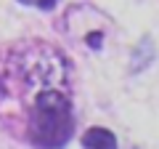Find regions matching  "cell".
<instances>
[{"mask_svg": "<svg viewBox=\"0 0 159 149\" xmlns=\"http://www.w3.org/2000/svg\"><path fill=\"white\" fill-rule=\"evenodd\" d=\"M0 123L32 149H64L72 141V67L56 46L21 40L0 51Z\"/></svg>", "mask_w": 159, "mask_h": 149, "instance_id": "obj_1", "label": "cell"}, {"mask_svg": "<svg viewBox=\"0 0 159 149\" xmlns=\"http://www.w3.org/2000/svg\"><path fill=\"white\" fill-rule=\"evenodd\" d=\"M82 147L85 149H119V144H117V136H114L109 128L93 125V128H88L85 136H82Z\"/></svg>", "mask_w": 159, "mask_h": 149, "instance_id": "obj_2", "label": "cell"}, {"mask_svg": "<svg viewBox=\"0 0 159 149\" xmlns=\"http://www.w3.org/2000/svg\"><path fill=\"white\" fill-rule=\"evenodd\" d=\"M21 3H29V6H37V8H43V11H51V8L56 6V0H21Z\"/></svg>", "mask_w": 159, "mask_h": 149, "instance_id": "obj_3", "label": "cell"}, {"mask_svg": "<svg viewBox=\"0 0 159 149\" xmlns=\"http://www.w3.org/2000/svg\"><path fill=\"white\" fill-rule=\"evenodd\" d=\"M101 40H103V35H101V32H93V35H88V46H90V48H96V51L101 48Z\"/></svg>", "mask_w": 159, "mask_h": 149, "instance_id": "obj_4", "label": "cell"}]
</instances>
